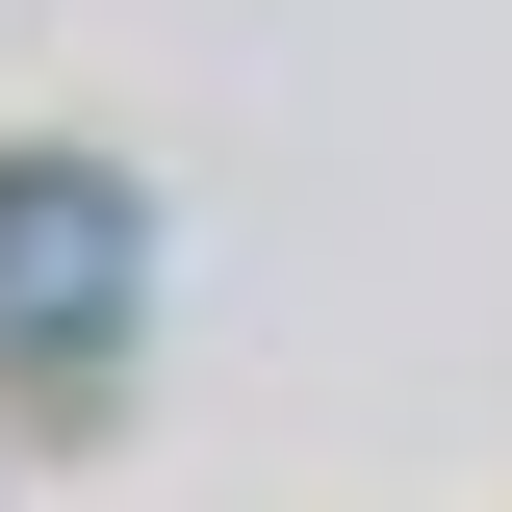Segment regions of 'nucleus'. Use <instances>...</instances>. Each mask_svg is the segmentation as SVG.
Segmentation results:
<instances>
[{"instance_id":"obj_1","label":"nucleus","mask_w":512,"mask_h":512,"mask_svg":"<svg viewBox=\"0 0 512 512\" xmlns=\"http://www.w3.org/2000/svg\"><path fill=\"white\" fill-rule=\"evenodd\" d=\"M128 282H154V205L77 154H0V359H103Z\"/></svg>"}]
</instances>
